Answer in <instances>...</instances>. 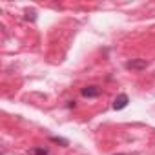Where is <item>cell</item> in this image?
Wrapping results in <instances>:
<instances>
[{
    "instance_id": "obj_1",
    "label": "cell",
    "mask_w": 155,
    "mask_h": 155,
    "mask_svg": "<svg viewBox=\"0 0 155 155\" xmlns=\"http://www.w3.org/2000/svg\"><path fill=\"white\" fill-rule=\"evenodd\" d=\"M126 68L128 69H135V71H142L148 68V62L142 60V58H135V60H128L126 62Z\"/></svg>"
},
{
    "instance_id": "obj_2",
    "label": "cell",
    "mask_w": 155,
    "mask_h": 155,
    "mask_svg": "<svg viewBox=\"0 0 155 155\" xmlns=\"http://www.w3.org/2000/svg\"><path fill=\"white\" fill-rule=\"evenodd\" d=\"M128 102H130V99H128V95L126 93H120L115 101H113V110H124L126 106H128Z\"/></svg>"
},
{
    "instance_id": "obj_3",
    "label": "cell",
    "mask_w": 155,
    "mask_h": 155,
    "mask_svg": "<svg viewBox=\"0 0 155 155\" xmlns=\"http://www.w3.org/2000/svg\"><path fill=\"white\" fill-rule=\"evenodd\" d=\"M99 93H101V88H97V86L82 88V95H84V97H99Z\"/></svg>"
},
{
    "instance_id": "obj_4",
    "label": "cell",
    "mask_w": 155,
    "mask_h": 155,
    "mask_svg": "<svg viewBox=\"0 0 155 155\" xmlns=\"http://www.w3.org/2000/svg\"><path fill=\"white\" fill-rule=\"evenodd\" d=\"M29 155H48V150L46 148H33V150H29Z\"/></svg>"
},
{
    "instance_id": "obj_5",
    "label": "cell",
    "mask_w": 155,
    "mask_h": 155,
    "mask_svg": "<svg viewBox=\"0 0 155 155\" xmlns=\"http://www.w3.org/2000/svg\"><path fill=\"white\" fill-rule=\"evenodd\" d=\"M51 140H53V142H58V144H68V140H64V139H58V137H51Z\"/></svg>"
},
{
    "instance_id": "obj_6",
    "label": "cell",
    "mask_w": 155,
    "mask_h": 155,
    "mask_svg": "<svg viewBox=\"0 0 155 155\" xmlns=\"http://www.w3.org/2000/svg\"><path fill=\"white\" fill-rule=\"evenodd\" d=\"M117 155H124V153H117Z\"/></svg>"
}]
</instances>
